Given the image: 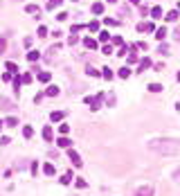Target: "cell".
Instances as JSON below:
<instances>
[{
    "mask_svg": "<svg viewBox=\"0 0 180 196\" xmlns=\"http://www.w3.org/2000/svg\"><path fill=\"white\" fill-rule=\"evenodd\" d=\"M149 151L153 153H160V156H176L180 151V140H173V138H155L146 144Z\"/></svg>",
    "mask_w": 180,
    "mask_h": 196,
    "instance_id": "obj_1",
    "label": "cell"
},
{
    "mask_svg": "<svg viewBox=\"0 0 180 196\" xmlns=\"http://www.w3.org/2000/svg\"><path fill=\"white\" fill-rule=\"evenodd\" d=\"M101 99H104V92H99L97 97H86V104H88L92 110H97V108L101 106Z\"/></svg>",
    "mask_w": 180,
    "mask_h": 196,
    "instance_id": "obj_2",
    "label": "cell"
},
{
    "mask_svg": "<svg viewBox=\"0 0 180 196\" xmlns=\"http://www.w3.org/2000/svg\"><path fill=\"white\" fill-rule=\"evenodd\" d=\"M135 30H137L140 34H146V32H155V25H153V23H146V21H142V23L135 27Z\"/></svg>",
    "mask_w": 180,
    "mask_h": 196,
    "instance_id": "obj_3",
    "label": "cell"
},
{
    "mask_svg": "<svg viewBox=\"0 0 180 196\" xmlns=\"http://www.w3.org/2000/svg\"><path fill=\"white\" fill-rule=\"evenodd\" d=\"M68 158H70V162H72L74 167H81V156L74 151V149H70V151H68Z\"/></svg>",
    "mask_w": 180,
    "mask_h": 196,
    "instance_id": "obj_4",
    "label": "cell"
},
{
    "mask_svg": "<svg viewBox=\"0 0 180 196\" xmlns=\"http://www.w3.org/2000/svg\"><path fill=\"white\" fill-rule=\"evenodd\" d=\"M83 48H88V50H97V48H99V43L88 36V39H83Z\"/></svg>",
    "mask_w": 180,
    "mask_h": 196,
    "instance_id": "obj_5",
    "label": "cell"
},
{
    "mask_svg": "<svg viewBox=\"0 0 180 196\" xmlns=\"http://www.w3.org/2000/svg\"><path fill=\"white\" fill-rule=\"evenodd\" d=\"M63 117H65L63 110H52V113H50V119H52V122H63Z\"/></svg>",
    "mask_w": 180,
    "mask_h": 196,
    "instance_id": "obj_6",
    "label": "cell"
},
{
    "mask_svg": "<svg viewBox=\"0 0 180 196\" xmlns=\"http://www.w3.org/2000/svg\"><path fill=\"white\" fill-rule=\"evenodd\" d=\"M135 196H153V187H149V185H144V187H140Z\"/></svg>",
    "mask_w": 180,
    "mask_h": 196,
    "instance_id": "obj_7",
    "label": "cell"
},
{
    "mask_svg": "<svg viewBox=\"0 0 180 196\" xmlns=\"http://www.w3.org/2000/svg\"><path fill=\"white\" fill-rule=\"evenodd\" d=\"M52 126L50 124H47V126H43V140H45V142H52Z\"/></svg>",
    "mask_w": 180,
    "mask_h": 196,
    "instance_id": "obj_8",
    "label": "cell"
},
{
    "mask_svg": "<svg viewBox=\"0 0 180 196\" xmlns=\"http://www.w3.org/2000/svg\"><path fill=\"white\" fill-rule=\"evenodd\" d=\"M41 59V54H39V50H30V52H27V61H39Z\"/></svg>",
    "mask_w": 180,
    "mask_h": 196,
    "instance_id": "obj_9",
    "label": "cell"
},
{
    "mask_svg": "<svg viewBox=\"0 0 180 196\" xmlns=\"http://www.w3.org/2000/svg\"><path fill=\"white\" fill-rule=\"evenodd\" d=\"M59 92H61V90H59V86H47L45 95H47V97H56V95H59Z\"/></svg>",
    "mask_w": 180,
    "mask_h": 196,
    "instance_id": "obj_10",
    "label": "cell"
},
{
    "mask_svg": "<svg viewBox=\"0 0 180 196\" xmlns=\"http://www.w3.org/2000/svg\"><path fill=\"white\" fill-rule=\"evenodd\" d=\"M151 63H153V61H151V59H146V57H144V59L140 61V68H137V70H140V72H144L146 68H151Z\"/></svg>",
    "mask_w": 180,
    "mask_h": 196,
    "instance_id": "obj_11",
    "label": "cell"
},
{
    "mask_svg": "<svg viewBox=\"0 0 180 196\" xmlns=\"http://www.w3.org/2000/svg\"><path fill=\"white\" fill-rule=\"evenodd\" d=\"M90 12H92V14H97V16H99V14H104V5H101V2H92Z\"/></svg>",
    "mask_w": 180,
    "mask_h": 196,
    "instance_id": "obj_12",
    "label": "cell"
},
{
    "mask_svg": "<svg viewBox=\"0 0 180 196\" xmlns=\"http://www.w3.org/2000/svg\"><path fill=\"white\" fill-rule=\"evenodd\" d=\"M54 171H56V169H54V165H52V162H45V165H43V174L54 176Z\"/></svg>",
    "mask_w": 180,
    "mask_h": 196,
    "instance_id": "obj_13",
    "label": "cell"
},
{
    "mask_svg": "<svg viewBox=\"0 0 180 196\" xmlns=\"http://www.w3.org/2000/svg\"><path fill=\"white\" fill-rule=\"evenodd\" d=\"M151 16H153L155 21H158V18H162V7H151Z\"/></svg>",
    "mask_w": 180,
    "mask_h": 196,
    "instance_id": "obj_14",
    "label": "cell"
},
{
    "mask_svg": "<svg viewBox=\"0 0 180 196\" xmlns=\"http://www.w3.org/2000/svg\"><path fill=\"white\" fill-rule=\"evenodd\" d=\"M178 14H180V12H178V9H173V12H169V14L164 16V18H167V23H173V21H176V18H178Z\"/></svg>",
    "mask_w": 180,
    "mask_h": 196,
    "instance_id": "obj_15",
    "label": "cell"
},
{
    "mask_svg": "<svg viewBox=\"0 0 180 196\" xmlns=\"http://www.w3.org/2000/svg\"><path fill=\"white\" fill-rule=\"evenodd\" d=\"M117 74H119L122 79H128V77H131V68H126V65H124V68H119V72H117Z\"/></svg>",
    "mask_w": 180,
    "mask_h": 196,
    "instance_id": "obj_16",
    "label": "cell"
},
{
    "mask_svg": "<svg viewBox=\"0 0 180 196\" xmlns=\"http://www.w3.org/2000/svg\"><path fill=\"white\" fill-rule=\"evenodd\" d=\"M50 79H52V74H50V72H39V81H41V83H47Z\"/></svg>",
    "mask_w": 180,
    "mask_h": 196,
    "instance_id": "obj_17",
    "label": "cell"
},
{
    "mask_svg": "<svg viewBox=\"0 0 180 196\" xmlns=\"http://www.w3.org/2000/svg\"><path fill=\"white\" fill-rule=\"evenodd\" d=\"M56 144H59L61 149H65V147H70V138H59V140H56Z\"/></svg>",
    "mask_w": 180,
    "mask_h": 196,
    "instance_id": "obj_18",
    "label": "cell"
},
{
    "mask_svg": "<svg viewBox=\"0 0 180 196\" xmlns=\"http://www.w3.org/2000/svg\"><path fill=\"white\" fill-rule=\"evenodd\" d=\"M101 77H104V79H108V81L113 79V70L108 68V65H106V68H104V70H101Z\"/></svg>",
    "mask_w": 180,
    "mask_h": 196,
    "instance_id": "obj_19",
    "label": "cell"
},
{
    "mask_svg": "<svg viewBox=\"0 0 180 196\" xmlns=\"http://www.w3.org/2000/svg\"><path fill=\"white\" fill-rule=\"evenodd\" d=\"M7 72H12V74H18V65H16L14 61H9V63H7Z\"/></svg>",
    "mask_w": 180,
    "mask_h": 196,
    "instance_id": "obj_20",
    "label": "cell"
},
{
    "mask_svg": "<svg viewBox=\"0 0 180 196\" xmlns=\"http://www.w3.org/2000/svg\"><path fill=\"white\" fill-rule=\"evenodd\" d=\"M164 36H167V27H160V30H155V39H160V41H162Z\"/></svg>",
    "mask_w": 180,
    "mask_h": 196,
    "instance_id": "obj_21",
    "label": "cell"
},
{
    "mask_svg": "<svg viewBox=\"0 0 180 196\" xmlns=\"http://www.w3.org/2000/svg\"><path fill=\"white\" fill-rule=\"evenodd\" d=\"M61 2H63V0H50V2H47V9H52V12H54L56 7H61Z\"/></svg>",
    "mask_w": 180,
    "mask_h": 196,
    "instance_id": "obj_22",
    "label": "cell"
},
{
    "mask_svg": "<svg viewBox=\"0 0 180 196\" xmlns=\"http://www.w3.org/2000/svg\"><path fill=\"white\" fill-rule=\"evenodd\" d=\"M23 135H25L27 140H30V138L34 135V128H32V126H25V128H23Z\"/></svg>",
    "mask_w": 180,
    "mask_h": 196,
    "instance_id": "obj_23",
    "label": "cell"
},
{
    "mask_svg": "<svg viewBox=\"0 0 180 196\" xmlns=\"http://www.w3.org/2000/svg\"><path fill=\"white\" fill-rule=\"evenodd\" d=\"M86 27H88L90 32H99V23L97 21H90V25H86Z\"/></svg>",
    "mask_w": 180,
    "mask_h": 196,
    "instance_id": "obj_24",
    "label": "cell"
},
{
    "mask_svg": "<svg viewBox=\"0 0 180 196\" xmlns=\"http://www.w3.org/2000/svg\"><path fill=\"white\" fill-rule=\"evenodd\" d=\"M70 180H72V171H68L65 176H61V185H68Z\"/></svg>",
    "mask_w": 180,
    "mask_h": 196,
    "instance_id": "obj_25",
    "label": "cell"
},
{
    "mask_svg": "<svg viewBox=\"0 0 180 196\" xmlns=\"http://www.w3.org/2000/svg\"><path fill=\"white\" fill-rule=\"evenodd\" d=\"M25 12H27V14H39V7H36V5H27Z\"/></svg>",
    "mask_w": 180,
    "mask_h": 196,
    "instance_id": "obj_26",
    "label": "cell"
},
{
    "mask_svg": "<svg viewBox=\"0 0 180 196\" xmlns=\"http://www.w3.org/2000/svg\"><path fill=\"white\" fill-rule=\"evenodd\" d=\"M149 90H151V92H160V90H162V83H151Z\"/></svg>",
    "mask_w": 180,
    "mask_h": 196,
    "instance_id": "obj_27",
    "label": "cell"
},
{
    "mask_svg": "<svg viewBox=\"0 0 180 196\" xmlns=\"http://www.w3.org/2000/svg\"><path fill=\"white\" fill-rule=\"evenodd\" d=\"M99 41H101V43H108V41H110V34H108V32H101V34H99Z\"/></svg>",
    "mask_w": 180,
    "mask_h": 196,
    "instance_id": "obj_28",
    "label": "cell"
},
{
    "mask_svg": "<svg viewBox=\"0 0 180 196\" xmlns=\"http://www.w3.org/2000/svg\"><path fill=\"white\" fill-rule=\"evenodd\" d=\"M21 81H23V83H32V74H30V72H25L23 77H21Z\"/></svg>",
    "mask_w": 180,
    "mask_h": 196,
    "instance_id": "obj_29",
    "label": "cell"
},
{
    "mask_svg": "<svg viewBox=\"0 0 180 196\" xmlns=\"http://www.w3.org/2000/svg\"><path fill=\"white\" fill-rule=\"evenodd\" d=\"M5 124H7V126H16V124H18V117H9Z\"/></svg>",
    "mask_w": 180,
    "mask_h": 196,
    "instance_id": "obj_30",
    "label": "cell"
},
{
    "mask_svg": "<svg viewBox=\"0 0 180 196\" xmlns=\"http://www.w3.org/2000/svg\"><path fill=\"white\" fill-rule=\"evenodd\" d=\"M86 74H90V77H97V70H95V68H90V65H88V68H86Z\"/></svg>",
    "mask_w": 180,
    "mask_h": 196,
    "instance_id": "obj_31",
    "label": "cell"
},
{
    "mask_svg": "<svg viewBox=\"0 0 180 196\" xmlns=\"http://www.w3.org/2000/svg\"><path fill=\"white\" fill-rule=\"evenodd\" d=\"M133 48H137V50H142V52H146V43H135Z\"/></svg>",
    "mask_w": 180,
    "mask_h": 196,
    "instance_id": "obj_32",
    "label": "cell"
},
{
    "mask_svg": "<svg viewBox=\"0 0 180 196\" xmlns=\"http://www.w3.org/2000/svg\"><path fill=\"white\" fill-rule=\"evenodd\" d=\"M5 50H7V41H5V39H0V54H2Z\"/></svg>",
    "mask_w": 180,
    "mask_h": 196,
    "instance_id": "obj_33",
    "label": "cell"
},
{
    "mask_svg": "<svg viewBox=\"0 0 180 196\" xmlns=\"http://www.w3.org/2000/svg\"><path fill=\"white\" fill-rule=\"evenodd\" d=\"M126 52H128V48H126V45H122V48L117 50V54H119V57H124V54H126Z\"/></svg>",
    "mask_w": 180,
    "mask_h": 196,
    "instance_id": "obj_34",
    "label": "cell"
},
{
    "mask_svg": "<svg viewBox=\"0 0 180 196\" xmlns=\"http://www.w3.org/2000/svg\"><path fill=\"white\" fill-rule=\"evenodd\" d=\"M81 27H83V25H72V27H70V34H77Z\"/></svg>",
    "mask_w": 180,
    "mask_h": 196,
    "instance_id": "obj_35",
    "label": "cell"
},
{
    "mask_svg": "<svg viewBox=\"0 0 180 196\" xmlns=\"http://www.w3.org/2000/svg\"><path fill=\"white\" fill-rule=\"evenodd\" d=\"M59 131H61V133H70V126H68V124H61Z\"/></svg>",
    "mask_w": 180,
    "mask_h": 196,
    "instance_id": "obj_36",
    "label": "cell"
},
{
    "mask_svg": "<svg viewBox=\"0 0 180 196\" xmlns=\"http://www.w3.org/2000/svg\"><path fill=\"white\" fill-rule=\"evenodd\" d=\"M77 43V34H70V39H68V45H74Z\"/></svg>",
    "mask_w": 180,
    "mask_h": 196,
    "instance_id": "obj_37",
    "label": "cell"
},
{
    "mask_svg": "<svg viewBox=\"0 0 180 196\" xmlns=\"http://www.w3.org/2000/svg\"><path fill=\"white\" fill-rule=\"evenodd\" d=\"M101 52H104V54H113V48H110V45H104Z\"/></svg>",
    "mask_w": 180,
    "mask_h": 196,
    "instance_id": "obj_38",
    "label": "cell"
},
{
    "mask_svg": "<svg viewBox=\"0 0 180 196\" xmlns=\"http://www.w3.org/2000/svg\"><path fill=\"white\" fill-rule=\"evenodd\" d=\"M39 36L43 39V36H47V27H39Z\"/></svg>",
    "mask_w": 180,
    "mask_h": 196,
    "instance_id": "obj_39",
    "label": "cell"
},
{
    "mask_svg": "<svg viewBox=\"0 0 180 196\" xmlns=\"http://www.w3.org/2000/svg\"><path fill=\"white\" fill-rule=\"evenodd\" d=\"M113 43H115V45H122L124 41H122V36H113Z\"/></svg>",
    "mask_w": 180,
    "mask_h": 196,
    "instance_id": "obj_40",
    "label": "cell"
},
{
    "mask_svg": "<svg viewBox=\"0 0 180 196\" xmlns=\"http://www.w3.org/2000/svg\"><path fill=\"white\" fill-rule=\"evenodd\" d=\"M74 185H77V187H79V189H83V187H86V180H81V178H79V180H77V183H74Z\"/></svg>",
    "mask_w": 180,
    "mask_h": 196,
    "instance_id": "obj_41",
    "label": "cell"
},
{
    "mask_svg": "<svg viewBox=\"0 0 180 196\" xmlns=\"http://www.w3.org/2000/svg\"><path fill=\"white\" fill-rule=\"evenodd\" d=\"M36 171H39V162H36V160H34V162H32V174L36 176Z\"/></svg>",
    "mask_w": 180,
    "mask_h": 196,
    "instance_id": "obj_42",
    "label": "cell"
},
{
    "mask_svg": "<svg viewBox=\"0 0 180 196\" xmlns=\"http://www.w3.org/2000/svg\"><path fill=\"white\" fill-rule=\"evenodd\" d=\"M104 23H106V25H117V21H115V18H106Z\"/></svg>",
    "mask_w": 180,
    "mask_h": 196,
    "instance_id": "obj_43",
    "label": "cell"
},
{
    "mask_svg": "<svg viewBox=\"0 0 180 196\" xmlns=\"http://www.w3.org/2000/svg\"><path fill=\"white\" fill-rule=\"evenodd\" d=\"M2 81H12V72H5L2 74Z\"/></svg>",
    "mask_w": 180,
    "mask_h": 196,
    "instance_id": "obj_44",
    "label": "cell"
},
{
    "mask_svg": "<svg viewBox=\"0 0 180 196\" xmlns=\"http://www.w3.org/2000/svg\"><path fill=\"white\" fill-rule=\"evenodd\" d=\"M106 101H108V106H113V104H115V95H108V99H106Z\"/></svg>",
    "mask_w": 180,
    "mask_h": 196,
    "instance_id": "obj_45",
    "label": "cell"
},
{
    "mask_svg": "<svg viewBox=\"0 0 180 196\" xmlns=\"http://www.w3.org/2000/svg\"><path fill=\"white\" fill-rule=\"evenodd\" d=\"M56 18H59V21H65V18H68V12H61L59 16H56Z\"/></svg>",
    "mask_w": 180,
    "mask_h": 196,
    "instance_id": "obj_46",
    "label": "cell"
},
{
    "mask_svg": "<svg viewBox=\"0 0 180 196\" xmlns=\"http://www.w3.org/2000/svg\"><path fill=\"white\" fill-rule=\"evenodd\" d=\"M2 126H5V122H2V119H0V131H2Z\"/></svg>",
    "mask_w": 180,
    "mask_h": 196,
    "instance_id": "obj_47",
    "label": "cell"
},
{
    "mask_svg": "<svg viewBox=\"0 0 180 196\" xmlns=\"http://www.w3.org/2000/svg\"><path fill=\"white\" fill-rule=\"evenodd\" d=\"M131 2H133V5H137V2H140V0H131Z\"/></svg>",
    "mask_w": 180,
    "mask_h": 196,
    "instance_id": "obj_48",
    "label": "cell"
},
{
    "mask_svg": "<svg viewBox=\"0 0 180 196\" xmlns=\"http://www.w3.org/2000/svg\"><path fill=\"white\" fill-rule=\"evenodd\" d=\"M176 77H178V81H180V70H178V74H176Z\"/></svg>",
    "mask_w": 180,
    "mask_h": 196,
    "instance_id": "obj_49",
    "label": "cell"
},
{
    "mask_svg": "<svg viewBox=\"0 0 180 196\" xmlns=\"http://www.w3.org/2000/svg\"><path fill=\"white\" fill-rule=\"evenodd\" d=\"M108 2H117V0H108Z\"/></svg>",
    "mask_w": 180,
    "mask_h": 196,
    "instance_id": "obj_50",
    "label": "cell"
},
{
    "mask_svg": "<svg viewBox=\"0 0 180 196\" xmlns=\"http://www.w3.org/2000/svg\"><path fill=\"white\" fill-rule=\"evenodd\" d=\"M72 2H74V0H72Z\"/></svg>",
    "mask_w": 180,
    "mask_h": 196,
    "instance_id": "obj_51",
    "label": "cell"
}]
</instances>
